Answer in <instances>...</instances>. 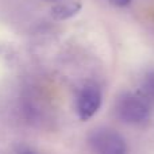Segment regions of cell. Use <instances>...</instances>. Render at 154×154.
<instances>
[{
    "label": "cell",
    "instance_id": "6da1fadb",
    "mask_svg": "<svg viewBox=\"0 0 154 154\" xmlns=\"http://www.w3.org/2000/svg\"><path fill=\"white\" fill-rule=\"evenodd\" d=\"M116 115L127 125H143L150 118V104L146 97L137 93H123L115 106Z\"/></svg>",
    "mask_w": 154,
    "mask_h": 154
},
{
    "label": "cell",
    "instance_id": "7a4b0ae2",
    "mask_svg": "<svg viewBox=\"0 0 154 154\" xmlns=\"http://www.w3.org/2000/svg\"><path fill=\"white\" fill-rule=\"evenodd\" d=\"M95 154H127V146L120 134L111 128H97L88 138Z\"/></svg>",
    "mask_w": 154,
    "mask_h": 154
},
{
    "label": "cell",
    "instance_id": "3957f363",
    "mask_svg": "<svg viewBox=\"0 0 154 154\" xmlns=\"http://www.w3.org/2000/svg\"><path fill=\"white\" fill-rule=\"evenodd\" d=\"M101 106V91L96 84L84 85L77 96V114L81 120H88L99 111Z\"/></svg>",
    "mask_w": 154,
    "mask_h": 154
},
{
    "label": "cell",
    "instance_id": "277c9868",
    "mask_svg": "<svg viewBox=\"0 0 154 154\" xmlns=\"http://www.w3.org/2000/svg\"><path fill=\"white\" fill-rule=\"evenodd\" d=\"M80 10H81V3L79 0H62L51 7L50 15L56 20H66L77 15Z\"/></svg>",
    "mask_w": 154,
    "mask_h": 154
},
{
    "label": "cell",
    "instance_id": "5b68a950",
    "mask_svg": "<svg viewBox=\"0 0 154 154\" xmlns=\"http://www.w3.org/2000/svg\"><path fill=\"white\" fill-rule=\"evenodd\" d=\"M143 91L146 92L147 96L154 97V72L149 73L143 81Z\"/></svg>",
    "mask_w": 154,
    "mask_h": 154
},
{
    "label": "cell",
    "instance_id": "8992f818",
    "mask_svg": "<svg viewBox=\"0 0 154 154\" xmlns=\"http://www.w3.org/2000/svg\"><path fill=\"white\" fill-rule=\"evenodd\" d=\"M108 2H111L114 5H118V7H125V5L130 4L131 0H108Z\"/></svg>",
    "mask_w": 154,
    "mask_h": 154
},
{
    "label": "cell",
    "instance_id": "52a82bcc",
    "mask_svg": "<svg viewBox=\"0 0 154 154\" xmlns=\"http://www.w3.org/2000/svg\"><path fill=\"white\" fill-rule=\"evenodd\" d=\"M18 154H38V153L34 152V150H31V149H27V147H24V149L19 150Z\"/></svg>",
    "mask_w": 154,
    "mask_h": 154
},
{
    "label": "cell",
    "instance_id": "ba28073f",
    "mask_svg": "<svg viewBox=\"0 0 154 154\" xmlns=\"http://www.w3.org/2000/svg\"><path fill=\"white\" fill-rule=\"evenodd\" d=\"M43 2H48V3H58V2H62V0H43Z\"/></svg>",
    "mask_w": 154,
    "mask_h": 154
}]
</instances>
